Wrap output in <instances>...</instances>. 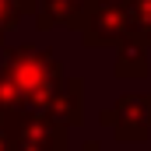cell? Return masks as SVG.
Returning <instances> with one entry per match:
<instances>
[{
    "label": "cell",
    "mask_w": 151,
    "mask_h": 151,
    "mask_svg": "<svg viewBox=\"0 0 151 151\" xmlns=\"http://www.w3.org/2000/svg\"><path fill=\"white\" fill-rule=\"evenodd\" d=\"M4 70L11 74L21 109L28 113H46V106L53 102L56 88L63 84V67L56 60V53L49 46H35V42H18V46H4Z\"/></svg>",
    "instance_id": "obj_1"
},
{
    "label": "cell",
    "mask_w": 151,
    "mask_h": 151,
    "mask_svg": "<svg viewBox=\"0 0 151 151\" xmlns=\"http://www.w3.org/2000/svg\"><path fill=\"white\" fill-rule=\"evenodd\" d=\"M0 127L7 130L14 151H70L67 130L56 127L53 119H46L42 113L11 109V113H0Z\"/></svg>",
    "instance_id": "obj_2"
},
{
    "label": "cell",
    "mask_w": 151,
    "mask_h": 151,
    "mask_svg": "<svg viewBox=\"0 0 151 151\" xmlns=\"http://www.w3.org/2000/svg\"><path fill=\"white\" fill-rule=\"evenodd\" d=\"M77 32L88 49H116L123 39H130V0H91Z\"/></svg>",
    "instance_id": "obj_3"
},
{
    "label": "cell",
    "mask_w": 151,
    "mask_h": 151,
    "mask_svg": "<svg viewBox=\"0 0 151 151\" xmlns=\"http://www.w3.org/2000/svg\"><path fill=\"white\" fill-rule=\"evenodd\" d=\"M99 123L109 127L116 141L141 144L151 137V91H127L119 95L109 109L99 113Z\"/></svg>",
    "instance_id": "obj_4"
},
{
    "label": "cell",
    "mask_w": 151,
    "mask_h": 151,
    "mask_svg": "<svg viewBox=\"0 0 151 151\" xmlns=\"http://www.w3.org/2000/svg\"><path fill=\"white\" fill-rule=\"evenodd\" d=\"M46 119H53L56 127L70 130V127H81L84 123V81L81 77H63V84L56 88L53 102L46 106Z\"/></svg>",
    "instance_id": "obj_5"
},
{
    "label": "cell",
    "mask_w": 151,
    "mask_h": 151,
    "mask_svg": "<svg viewBox=\"0 0 151 151\" xmlns=\"http://www.w3.org/2000/svg\"><path fill=\"white\" fill-rule=\"evenodd\" d=\"M91 7V0H35V28L49 32V28H77L84 11Z\"/></svg>",
    "instance_id": "obj_6"
},
{
    "label": "cell",
    "mask_w": 151,
    "mask_h": 151,
    "mask_svg": "<svg viewBox=\"0 0 151 151\" xmlns=\"http://www.w3.org/2000/svg\"><path fill=\"white\" fill-rule=\"evenodd\" d=\"M113 74L119 81H144L151 74V63H148V46L137 42V39H123L116 46V56H113Z\"/></svg>",
    "instance_id": "obj_7"
},
{
    "label": "cell",
    "mask_w": 151,
    "mask_h": 151,
    "mask_svg": "<svg viewBox=\"0 0 151 151\" xmlns=\"http://www.w3.org/2000/svg\"><path fill=\"white\" fill-rule=\"evenodd\" d=\"M28 14H35V0H0V49L7 46V35Z\"/></svg>",
    "instance_id": "obj_8"
},
{
    "label": "cell",
    "mask_w": 151,
    "mask_h": 151,
    "mask_svg": "<svg viewBox=\"0 0 151 151\" xmlns=\"http://www.w3.org/2000/svg\"><path fill=\"white\" fill-rule=\"evenodd\" d=\"M130 35L151 49V0H130Z\"/></svg>",
    "instance_id": "obj_9"
},
{
    "label": "cell",
    "mask_w": 151,
    "mask_h": 151,
    "mask_svg": "<svg viewBox=\"0 0 151 151\" xmlns=\"http://www.w3.org/2000/svg\"><path fill=\"white\" fill-rule=\"evenodd\" d=\"M11 109H21V99H18V88H14L11 74L0 63V113H11Z\"/></svg>",
    "instance_id": "obj_10"
},
{
    "label": "cell",
    "mask_w": 151,
    "mask_h": 151,
    "mask_svg": "<svg viewBox=\"0 0 151 151\" xmlns=\"http://www.w3.org/2000/svg\"><path fill=\"white\" fill-rule=\"evenodd\" d=\"M0 151H14V144H11V137H7L4 127H0Z\"/></svg>",
    "instance_id": "obj_11"
},
{
    "label": "cell",
    "mask_w": 151,
    "mask_h": 151,
    "mask_svg": "<svg viewBox=\"0 0 151 151\" xmlns=\"http://www.w3.org/2000/svg\"><path fill=\"white\" fill-rule=\"evenodd\" d=\"M81 151H102V148H99V141H84V148H81Z\"/></svg>",
    "instance_id": "obj_12"
}]
</instances>
